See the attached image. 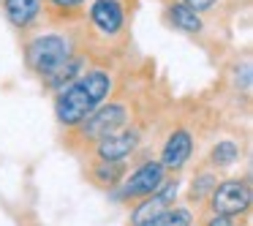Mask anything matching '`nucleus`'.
I'll use <instances>...</instances> for the list:
<instances>
[{"instance_id": "obj_1", "label": "nucleus", "mask_w": 253, "mask_h": 226, "mask_svg": "<svg viewBox=\"0 0 253 226\" xmlns=\"http://www.w3.org/2000/svg\"><path fill=\"white\" fill-rule=\"evenodd\" d=\"M71 57H74V44L63 33H39L25 44V60H28L30 71L39 74L41 79L57 71Z\"/></svg>"}, {"instance_id": "obj_2", "label": "nucleus", "mask_w": 253, "mask_h": 226, "mask_svg": "<svg viewBox=\"0 0 253 226\" xmlns=\"http://www.w3.org/2000/svg\"><path fill=\"white\" fill-rule=\"evenodd\" d=\"M126 123H128V109L123 104H104V106L98 104L77 128L84 142H98L101 136L120 131Z\"/></svg>"}, {"instance_id": "obj_3", "label": "nucleus", "mask_w": 253, "mask_h": 226, "mask_svg": "<svg viewBox=\"0 0 253 226\" xmlns=\"http://www.w3.org/2000/svg\"><path fill=\"white\" fill-rule=\"evenodd\" d=\"M166 180V169L161 166V161H147L142 164L126 182L120 185V191L115 193L120 202H131V199H147L150 193H155Z\"/></svg>"}, {"instance_id": "obj_4", "label": "nucleus", "mask_w": 253, "mask_h": 226, "mask_svg": "<svg viewBox=\"0 0 253 226\" xmlns=\"http://www.w3.org/2000/svg\"><path fill=\"white\" fill-rule=\"evenodd\" d=\"M248 207H251V188H248V182L226 180L220 185H215L212 193H210V210L215 215L234 218V215H242Z\"/></svg>"}, {"instance_id": "obj_5", "label": "nucleus", "mask_w": 253, "mask_h": 226, "mask_svg": "<svg viewBox=\"0 0 253 226\" xmlns=\"http://www.w3.org/2000/svg\"><path fill=\"white\" fill-rule=\"evenodd\" d=\"M93 109H95V104L84 95V90L79 88L77 82L63 88L55 98V115L66 128H77Z\"/></svg>"}, {"instance_id": "obj_6", "label": "nucleus", "mask_w": 253, "mask_h": 226, "mask_svg": "<svg viewBox=\"0 0 253 226\" xmlns=\"http://www.w3.org/2000/svg\"><path fill=\"white\" fill-rule=\"evenodd\" d=\"M87 22L98 30L106 39H115V36L126 33V8H123L120 0H93L90 3V14Z\"/></svg>"}, {"instance_id": "obj_7", "label": "nucleus", "mask_w": 253, "mask_h": 226, "mask_svg": "<svg viewBox=\"0 0 253 226\" xmlns=\"http://www.w3.org/2000/svg\"><path fill=\"white\" fill-rule=\"evenodd\" d=\"M139 144V131L128 128V131H115L109 136H101L95 142V155L98 161H112V164H123L128 155L136 150Z\"/></svg>"}, {"instance_id": "obj_8", "label": "nucleus", "mask_w": 253, "mask_h": 226, "mask_svg": "<svg viewBox=\"0 0 253 226\" xmlns=\"http://www.w3.org/2000/svg\"><path fill=\"white\" fill-rule=\"evenodd\" d=\"M177 191H180V185H177V182H164V185H161L155 193H150V199H144V202L133 210L131 224L133 226H144V224H150L153 218H158L161 213H166L169 207H174Z\"/></svg>"}, {"instance_id": "obj_9", "label": "nucleus", "mask_w": 253, "mask_h": 226, "mask_svg": "<svg viewBox=\"0 0 253 226\" xmlns=\"http://www.w3.org/2000/svg\"><path fill=\"white\" fill-rule=\"evenodd\" d=\"M191 153H193V139L185 128H177V131L169 134L164 150H161V166L169 172H180L182 166L191 161Z\"/></svg>"}, {"instance_id": "obj_10", "label": "nucleus", "mask_w": 253, "mask_h": 226, "mask_svg": "<svg viewBox=\"0 0 253 226\" xmlns=\"http://www.w3.org/2000/svg\"><path fill=\"white\" fill-rule=\"evenodd\" d=\"M41 8H44V0H3V11L8 22L22 30L33 28L36 19L41 17Z\"/></svg>"}, {"instance_id": "obj_11", "label": "nucleus", "mask_w": 253, "mask_h": 226, "mask_svg": "<svg viewBox=\"0 0 253 226\" xmlns=\"http://www.w3.org/2000/svg\"><path fill=\"white\" fill-rule=\"evenodd\" d=\"M166 19H169V25L174 30L188 33V36H196V33H202V30H204L202 17H199L193 8H188L185 3H171V6L166 8Z\"/></svg>"}, {"instance_id": "obj_12", "label": "nucleus", "mask_w": 253, "mask_h": 226, "mask_svg": "<svg viewBox=\"0 0 253 226\" xmlns=\"http://www.w3.org/2000/svg\"><path fill=\"white\" fill-rule=\"evenodd\" d=\"M77 85L84 90V95H87L95 106L104 104V98L112 93V77L106 71H101V68H93V71L82 74V77L77 79Z\"/></svg>"}, {"instance_id": "obj_13", "label": "nucleus", "mask_w": 253, "mask_h": 226, "mask_svg": "<svg viewBox=\"0 0 253 226\" xmlns=\"http://www.w3.org/2000/svg\"><path fill=\"white\" fill-rule=\"evenodd\" d=\"M79 74H82V57L74 55L71 60H66L57 71H52L49 77H44V85L49 90H63V88H68V85L77 82Z\"/></svg>"}, {"instance_id": "obj_14", "label": "nucleus", "mask_w": 253, "mask_h": 226, "mask_svg": "<svg viewBox=\"0 0 253 226\" xmlns=\"http://www.w3.org/2000/svg\"><path fill=\"white\" fill-rule=\"evenodd\" d=\"M90 180H93V185H98V188H104V191H109V188H115L117 182L123 180V164L98 161V164L90 169Z\"/></svg>"}, {"instance_id": "obj_15", "label": "nucleus", "mask_w": 253, "mask_h": 226, "mask_svg": "<svg viewBox=\"0 0 253 226\" xmlns=\"http://www.w3.org/2000/svg\"><path fill=\"white\" fill-rule=\"evenodd\" d=\"M240 161V144L234 142H218L210 153V164L218 166V169H226V166L237 164Z\"/></svg>"}, {"instance_id": "obj_16", "label": "nucleus", "mask_w": 253, "mask_h": 226, "mask_svg": "<svg viewBox=\"0 0 253 226\" xmlns=\"http://www.w3.org/2000/svg\"><path fill=\"white\" fill-rule=\"evenodd\" d=\"M191 224H193L191 210H185V207H169L166 213H161L158 218H153L150 224H144V226H191Z\"/></svg>"}, {"instance_id": "obj_17", "label": "nucleus", "mask_w": 253, "mask_h": 226, "mask_svg": "<svg viewBox=\"0 0 253 226\" xmlns=\"http://www.w3.org/2000/svg\"><path fill=\"white\" fill-rule=\"evenodd\" d=\"M87 0H46V8H49L52 17H60V19H68L74 14L82 11V6Z\"/></svg>"}, {"instance_id": "obj_18", "label": "nucleus", "mask_w": 253, "mask_h": 226, "mask_svg": "<svg viewBox=\"0 0 253 226\" xmlns=\"http://www.w3.org/2000/svg\"><path fill=\"white\" fill-rule=\"evenodd\" d=\"M215 185H218V180H215L212 172H202V175H196V180H193V185H191V199H193V202L207 199L210 193H212Z\"/></svg>"}, {"instance_id": "obj_19", "label": "nucleus", "mask_w": 253, "mask_h": 226, "mask_svg": "<svg viewBox=\"0 0 253 226\" xmlns=\"http://www.w3.org/2000/svg\"><path fill=\"white\" fill-rule=\"evenodd\" d=\"M234 88L242 93H251V63H242V77L240 71H234Z\"/></svg>"}, {"instance_id": "obj_20", "label": "nucleus", "mask_w": 253, "mask_h": 226, "mask_svg": "<svg viewBox=\"0 0 253 226\" xmlns=\"http://www.w3.org/2000/svg\"><path fill=\"white\" fill-rule=\"evenodd\" d=\"M188 8H193V11H210V8H215L218 6V0H182Z\"/></svg>"}, {"instance_id": "obj_21", "label": "nucleus", "mask_w": 253, "mask_h": 226, "mask_svg": "<svg viewBox=\"0 0 253 226\" xmlns=\"http://www.w3.org/2000/svg\"><path fill=\"white\" fill-rule=\"evenodd\" d=\"M207 226H234V221H231V218H226V215H215V218L210 221Z\"/></svg>"}]
</instances>
